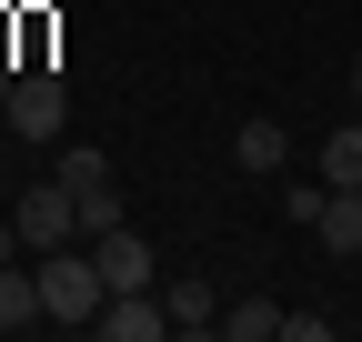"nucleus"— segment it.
<instances>
[{
	"label": "nucleus",
	"mask_w": 362,
	"mask_h": 342,
	"mask_svg": "<svg viewBox=\"0 0 362 342\" xmlns=\"http://www.w3.org/2000/svg\"><path fill=\"white\" fill-rule=\"evenodd\" d=\"M21 252H30V242H21V222H0V262H21Z\"/></svg>",
	"instance_id": "nucleus-13"
},
{
	"label": "nucleus",
	"mask_w": 362,
	"mask_h": 342,
	"mask_svg": "<svg viewBox=\"0 0 362 342\" xmlns=\"http://www.w3.org/2000/svg\"><path fill=\"white\" fill-rule=\"evenodd\" d=\"M352 91H362V61H352Z\"/></svg>",
	"instance_id": "nucleus-14"
},
{
	"label": "nucleus",
	"mask_w": 362,
	"mask_h": 342,
	"mask_svg": "<svg viewBox=\"0 0 362 342\" xmlns=\"http://www.w3.org/2000/svg\"><path fill=\"white\" fill-rule=\"evenodd\" d=\"M161 312H171V332H221L211 282H161Z\"/></svg>",
	"instance_id": "nucleus-9"
},
{
	"label": "nucleus",
	"mask_w": 362,
	"mask_h": 342,
	"mask_svg": "<svg viewBox=\"0 0 362 342\" xmlns=\"http://www.w3.org/2000/svg\"><path fill=\"white\" fill-rule=\"evenodd\" d=\"M232 161H242V171H282V161H292V131H282L272 111H252L242 131H232Z\"/></svg>",
	"instance_id": "nucleus-7"
},
{
	"label": "nucleus",
	"mask_w": 362,
	"mask_h": 342,
	"mask_svg": "<svg viewBox=\"0 0 362 342\" xmlns=\"http://www.w3.org/2000/svg\"><path fill=\"white\" fill-rule=\"evenodd\" d=\"M11 222H21V242H30V252H51V242H71V232H81V201H71L61 182H30Z\"/></svg>",
	"instance_id": "nucleus-4"
},
{
	"label": "nucleus",
	"mask_w": 362,
	"mask_h": 342,
	"mask_svg": "<svg viewBox=\"0 0 362 342\" xmlns=\"http://www.w3.org/2000/svg\"><path fill=\"white\" fill-rule=\"evenodd\" d=\"M0 111H11L21 141H61V121H71V81H61V71H21Z\"/></svg>",
	"instance_id": "nucleus-2"
},
{
	"label": "nucleus",
	"mask_w": 362,
	"mask_h": 342,
	"mask_svg": "<svg viewBox=\"0 0 362 342\" xmlns=\"http://www.w3.org/2000/svg\"><path fill=\"white\" fill-rule=\"evenodd\" d=\"M322 182H332V191H362V121L322 141Z\"/></svg>",
	"instance_id": "nucleus-12"
},
{
	"label": "nucleus",
	"mask_w": 362,
	"mask_h": 342,
	"mask_svg": "<svg viewBox=\"0 0 362 342\" xmlns=\"http://www.w3.org/2000/svg\"><path fill=\"white\" fill-rule=\"evenodd\" d=\"M40 312H51L61 332H90V322H101V302H111V282H101V262H90V252H71V242H51V252H40Z\"/></svg>",
	"instance_id": "nucleus-1"
},
{
	"label": "nucleus",
	"mask_w": 362,
	"mask_h": 342,
	"mask_svg": "<svg viewBox=\"0 0 362 342\" xmlns=\"http://www.w3.org/2000/svg\"><path fill=\"white\" fill-rule=\"evenodd\" d=\"M61 191L81 201V232H111V222H121V182H111V151H61Z\"/></svg>",
	"instance_id": "nucleus-3"
},
{
	"label": "nucleus",
	"mask_w": 362,
	"mask_h": 342,
	"mask_svg": "<svg viewBox=\"0 0 362 342\" xmlns=\"http://www.w3.org/2000/svg\"><path fill=\"white\" fill-rule=\"evenodd\" d=\"M221 332H232V342H282V302H262V292H252V302L221 312Z\"/></svg>",
	"instance_id": "nucleus-11"
},
{
	"label": "nucleus",
	"mask_w": 362,
	"mask_h": 342,
	"mask_svg": "<svg viewBox=\"0 0 362 342\" xmlns=\"http://www.w3.org/2000/svg\"><path fill=\"white\" fill-rule=\"evenodd\" d=\"M90 332H101V342H161V332H171V312L151 302V292H111Z\"/></svg>",
	"instance_id": "nucleus-6"
},
{
	"label": "nucleus",
	"mask_w": 362,
	"mask_h": 342,
	"mask_svg": "<svg viewBox=\"0 0 362 342\" xmlns=\"http://www.w3.org/2000/svg\"><path fill=\"white\" fill-rule=\"evenodd\" d=\"M312 232H322V252H342V262H352V252H362V191H332Z\"/></svg>",
	"instance_id": "nucleus-10"
},
{
	"label": "nucleus",
	"mask_w": 362,
	"mask_h": 342,
	"mask_svg": "<svg viewBox=\"0 0 362 342\" xmlns=\"http://www.w3.org/2000/svg\"><path fill=\"white\" fill-rule=\"evenodd\" d=\"M90 262H101L111 292H151V242H141V232H121V222L90 232Z\"/></svg>",
	"instance_id": "nucleus-5"
},
{
	"label": "nucleus",
	"mask_w": 362,
	"mask_h": 342,
	"mask_svg": "<svg viewBox=\"0 0 362 342\" xmlns=\"http://www.w3.org/2000/svg\"><path fill=\"white\" fill-rule=\"evenodd\" d=\"M30 322H51V312H40V272L0 262V332H30Z\"/></svg>",
	"instance_id": "nucleus-8"
}]
</instances>
